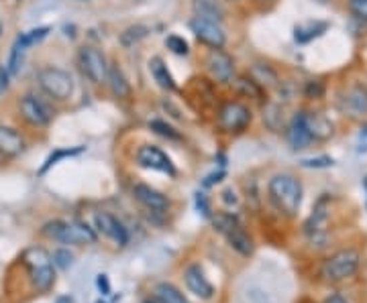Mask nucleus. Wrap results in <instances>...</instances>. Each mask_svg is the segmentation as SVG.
<instances>
[{
	"instance_id": "41",
	"label": "nucleus",
	"mask_w": 367,
	"mask_h": 303,
	"mask_svg": "<svg viewBox=\"0 0 367 303\" xmlns=\"http://www.w3.org/2000/svg\"><path fill=\"white\" fill-rule=\"evenodd\" d=\"M322 303H347V300L343 295H330V297H326Z\"/></svg>"
},
{
	"instance_id": "48",
	"label": "nucleus",
	"mask_w": 367,
	"mask_h": 303,
	"mask_svg": "<svg viewBox=\"0 0 367 303\" xmlns=\"http://www.w3.org/2000/svg\"><path fill=\"white\" fill-rule=\"evenodd\" d=\"M0 155H2V153H0Z\"/></svg>"
},
{
	"instance_id": "33",
	"label": "nucleus",
	"mask_w": 367,
	"mask_h": 303,
	"mask_svg": "<svg viewBox=\"0 0 367 303\" xmlns=\"http://www.w3.org/2000/svg\"><path fill=\"white\" fill-rule=\"evenodd\" d=\"M51 260H53V264L59 267V269H70L72 262H74V255H72L68 249H57V251L51 255Z\"/></svg>"
},
{
	"instance_id": "34",
	"label": "nucleus",
	"mask_w": 367,
	"mask_h": 303,
	"mask_svg": "<svg viewBox=\"0 0 367 303\" xmlns=\"http://www.w3.org/2000/svg\"><path fill=\"white\" fill-rule=\"evenodd\" d=\"M304 96L308 98V100H319L324 96V84L319 82V80H310V82H306L304 84Z\"/></svg>"
},
{
	"instance_id": "39",
	"label": "nucleus",
	"mask_w": 367,
	"mask_h": 303,
	"mask_svg": "<svg viewBox=\"0 0 367 303\" xmlns=\"http://www.w3.org/2000/svg\"><path fill=\"white\" fill-rule=\"evenodd\" d=\"M357 153H367V125L359 132V138H357Z\"/></svg>"
},
{
	"instance_id": "43",
	"label": "nucleus",
	"mask_w": 367,
	"mask_h": 303,
	"mask_svg": "<svg viewBox=\"0 0 367 303\" xmlns=\"http://www.w3.org/2000/svg\"><path fill=\"white\" fill-rule=\"evenodd\" d=\"M55 303H74V300H72L70 295H61V297H57V302Z\"/></svg>"
},
{
	"instance_id": "4",
	"label": "nucleus",
	"mask_w": 367,
	"mask_h": 303,
	"mask_svg": "<svg viewBox=\"0 0 367 303\" xmlns=\"http://www.w3.org/2000/svg\"><path fill=\"white\" fill-rule=\"evenodd\" d=\"M23 262L27 267L31 285L37 291H47L53 281H55V271H53V260L51 255L41 247H31L23 253Z\"/></svg>"
},
{
	"instance_id": "40",
	"label": "nucleus",
	"mask_w": 367,
	"mask_h": 303,
	"mask_svg": "<svg viewBox=\"0 0 367 303\" xmlns=\"http://www.w3.org/2000/svg\"><path fill=\"white\" fill-rule=\"evenodd\" d=\"M225 177V171H217V174H212V175H208L204 181H202V185L204 187H210V185H215V183H219L221 179Z\"/></svg>"
},
{
	"instance_id": "36",
	"label": "nucleus",
	"mask_w": 367,
	"mask_h": 303,
	"mask_svg": "<svg viewBox=\"0 0 367 303\" xmlns=\"http://www.w3.org/2000/svg\"><path fill=\"white\" fill-rule=\"evenodd\" d=\"M333 159L330 157H317V159H304L302 167H315V169H322V167H333Z\"/></svg>"
},
{
	"instance_id": "23",
	"label": "nucleus",
	"mask_w": 367,
	"mask_h": 303,
	"mask_svg": "<svg viewBox=\"0 0 367 303\" xmlns=\"http://www.w3.org/2000/svg\"><path fill=\"white\" fill-rule=\"evenodd\" d=\"M149 70H151V76L153 80L157 82V86L163 87V90H176V82H174V76L170 74L168 65L163 63L161 57H151L149 61Z\"/></svg>"
},
{
	"instance_id": "18",
	"label": "nucleus",
	"mask_w": 367,
	"mask_h": 303,
	"mask_svg": "<svg viewBox=\"0 0 367 303\" xmlns=\"http://www.w3.org/2000/svg\"><path fill=\"white\" fill-rule=\"evenodd\" d=\"M343 110L351 118H364L367 114V90L364 86H353L347 90L343 98Z\"/></svg>"
},
{
	"instance_id": "25",
	"label": "nucleus",
	"mask_w": 367,
	"mask_h": 303,
	"mask_svg": "<svg viewBox=\"0 0 367 303\" xmlns=\"http://www.w3.org/2000/svg\"><path fill=\"white\" fill-rule=\"evenodd\" d=\"M155 297L159 303H190L184 297V293H180L172 283H157Z\"/></svg>"
},
{
	"instance_id": "27",
	"label": "nucleus",
	"mask_w": 367,
	"mask_h": 303,
	"mask_svg": "<svg viewBox=\"0 0 367 303\" xmlns=\"http://www.w3.org/2000/svg\"><path fill=\"white\" fill-rule=\"evenodd\" d=\"M47 33H49V27H39V29H33V31H29V33H23V35H19V37H17V43L21 45V47H25V49H29V47L37 45L39 41H43V39L47 37Z\"/></svg>"
},
{
	"instance_id": "10",
	"label": "nucleus",
	"mask_w": 367,
	"mask_h": 303,
	"mask_svg": "<svg viewBox=\"0 0 367 303\" xmlns=\"http://www.w3.org/2000/svg\"><path fill=\"white\" fill-rule=\"evenodd\" d=\"M190 31L194 33V37L204 43L210 49H223L227 43V35L221 27V23H215V21H204V19H198L194 17L190 21Z\"/></svg>"
},
{
	"instance_id": "7",
	"label": "nucleus",
	"mask_w": 367,
	"mask_h": 303,
	"mask_svg": "<svg viewBox=\"0 0 367 303\" xmlns=\"http://www.w3.org/2000/svg\"><path fill=\"white\" fill-rule=\"evenodd\" d=\"M217 123H219V129L223 130V132H229V134L243 132V130L251 125V110L243 102L229 100V102H225L221 106Z\"/></svg>"
},
{
	"instance_id": "14",
	"label": "nucleus",
	"mask_w": 367,
	"mask_h": 303,
	"mask_svg": "<svg viewBox=\"0 0 367 303\" xmlns=\"http://www.w3.org/2000/svg\"><path fill=\"white\" fill-rule=\"evenodd\" d=\"M94 226H96L94 230H98L100 234H104L106 238H110L119 247H125L129 242V232L123 226V222L108 212H98L94 216Z\"/></svg>"
},
{
	"instance_id": "24",
	"label": "nucleus",
	"mask_w": 367,
	"mask_h": 303,
	"mask_svg": "<svg viewBox=\"0 0 367 303\" xmlns=\"http://www.w3.org/2000/svg\"><path fill=\"white\" fill-rule=\"evenodd\" d=\"M106 84L110 87V92L117 96V98H129L131 96V86L125 78V74L117 67V65H110L108 67V78H106Z\"/></svg>"
},
{
	"instance_id": "21",
	"label": "nucleus",
	"mask_w": 367,
	"mask_h": 303,
	"mask_svg": "<svg viewBox=\"0 0 367 303\" xmlns=\"http://www.w3.org/2000/svg\"><path fill=\"white\" fill-rule=\"evenodd\" d=\"M326 29H328V23H324V21H306V23H300L294 29V41L296 43H310V41L322 37L326 33Z\"/></svg>"
},
{
	"instance_id": "47",
	"label": "nucleus",
	"mask_w": 367,
	"mask_h": 303,
	"mask_svg": "<svg viewBox=\"0 0 367 303\" xmlns=\"http://www.w3.org/2000/svg\"><path fill=\"white\" fill-rule=\"evenodd\" d=\"M98 303H102V302H98Z\"/></svg>"
},
{
	"instance_id": "22",
	"label": "nucleus",
	"mask_w": 367,
	"mask_h": 303,
	"mask_svg": "<svg viewBox=\"0 0 367 303\" xmlns=\"http://www.w3.org/2000/svg\"><path fill=\"white\" fill-rule=\"evenodd\" d=\"M306 125L313 134V140H328L335 134L333 123L319 112H306Z\"/></svg>"
},
{
	"instance_id": "35",
	"label": "nucleus",
	"mask_w": 367,
	"mask_h": 303,
	"mask_svg": "<svg viewBox=\"0 0 367 303\" xmlns=\"http://www.w3.org/2000/svg\"><path fill=\"white\" fill-rule=\"evenodd\" d=\"M349 10L353 17L367 23V0H349Z\"/></svg>"
},
{
	"instance_id": "15",
	"label": "nucleus",
	"mask_w": 367,
	"mask_h": 303,
	"mask_svg": "<svg viewBox=\"0 0 367 303\" xmlns=\"http://www.w3.org/2000/svg\"><path fill=\"white\" fill-rule=\"evenodd\" d=\"M286 140H288L292 151H302L313 143V134H310L308 125H306V112L294 114V118L290 121L288 130H286Z\"/></svg>"
},
{
	"instance_id": "46",
	"label": "nucleus",
	"mask_w": 367,
	"mask_h": 303,
	"mask_svg": "<svg viewBox=\"0 0 367 303\" xmlns=\"http://www.w3.org/2000/svg\"><path fill=\"white\" fill-rule=\"evenodd\" d=\"M230 2H235V0H230Z\"/></svg>"
},
{
	"instance_id": "8",
	"label": "nucleus",
	"mask_w": 367,
	"mask_h": 303,
	"mask_svg": "<svg viewBox=\"0 0 367 303\" xmlns=\"http://www.w3.org/2000/svg\"><path fill=\"white\" fill-rule=\"evenodd\" d=\"M78 63L82 74L90 80L92 84H106L108 78V61L104 57V53L96 47H82L80 55H78Z\"/></svg>"
},
{
	"instance_id": "3",
	"label": "nucleus",
	"mask_w": 367,
	"mask_h": 303,
	"mask_svg": "<svg viewBox=\"0 0 367 303\" xmlns=\"http://www.w3.org/2000/svg\"><path fill=\"white\" fill-rule=\"evenodd\" d=\"M359 264H361L359 251L345 249V251L330 255L326 260H322L319 275L326 283H341V281H347L349 277H353L359 271Z\"/></svg>"
},
{
	"instance_id": "11",
	"label": "nucleus",
	"mask_w": 367,
	"mask_h": 303,
	"mask_svg": "<svg viewBox=\"0 0 367 303\" xmlns=\"http://www.w3.org/2000/svg\"><path fill=\"white\" fill-rule=\"evenodd\" d=\"M137 163L145 169H153V171H161V174L176 175V167L172 163V159L155 145H143L139 147L137 155H135Z\"/></svg>"
},
{
	"instance_id": "26",
	"label": "nucleus",
	"mask_w": 367,
	"mask_h": 303,
	"mask_svg": "<svg viewBox=\"0 0 367 303\" xmlns=\"http://www.w3.org/2000/svg\"><path fill=\"white\" fill-rule=\"evenodd\" d=\"M147 35H149V29H147V27L133 25V27H129V29H125V31L121 33V43H123V47H133V45L139 43V41H143Z\"/></svg>"
},
{
	"instance_id": "1",
	"label": "nucleus",
	"mask_w": 367,
	"mask_h": 303,
	"mask_svg": "<svg viewBox=\"0 0 367 303\" xmlns=\"http://www.w3.org/2000/svg\"><path fill=\"white\" fill-rule=\"evenodd\" d=\"M270 200L286 216H296L302 204V183L290 174H277L268 183Z\"/></svg>"
},
{
	"instance_id": "44",
	"label": "nucleus",
	"mask_w": 367,
	"mask_h": 303,
	"mask_svg": "<svg viewBox=\"0 0 367 303\" xmlns=\"http://www.w3.org/2000/svg\"><path fill=\"white\" fill-rule=\"evenodd\" d=\"M259 2H270V0H259Z\"/></svg>"
},
{
	"instance_id": "16",
	"label": "nucleus",
	"mask_w": 367,
	"mask_h": 303,
	"mask_svg": "<svg viewBox=\"0 0 367 303\" xmlns=\"http://www.w3.org/2000/svg\"><path fill=\"white\" fill-rule=\"evenodd\" d=\"M133 196H135V200H137L141 206H145L151 212H166L170 208V200L161 191H157L155 187H151V185L135 183L133 185Z\"/></svg>"
},
{
	"instance_id": "12",
	"label": "nucleus",
	"mask_w": 367,
	"mask_h": 303,
	"mask_svg": "<svg viewBox=\"0 0 367 303\" xmlns=\"http://www.w3.org/2000/svg\"><path fill=\"white\" fill-rule=\"evenodd\" d=\"M19 110H21V116L31 125V127H46L51 123V110L43 100H39L37 96H23L21 102H19Z\"/></svg>"
},
{
	"instance_id": "38",
	"label": "nucleus",
	"mask_w": 367,
	"mask_h": 303,
	"mask_svg": "<svg viewBox=\"0 0 367 303\" xmlns=\"http://www.w3.org/2000/svg\"><path fill=\"white\" fill-rule=\"evenodd\" d=\"M96 285H98V289L102 291V295H108V293H110V283H108L106 275H98V277H96Z\"/></svg>"
},
{
	"instance_id": "20",
	"label": "nucleus",
	"mask_w": 367,
	"mask_h": 303,
	"mask_svg": "<svg viewBox=\"0 0 367 303\" xmlns=\"http://www.w3.org/2000/svg\"><path fill=\"white\" fill-rule=\"evenodd\" d=\"M25 151V140L19 134V130L10 127H0V153L8 157H17Z\"/></svg>"
},
{
	"instance_id": "30",
	"label": "nucleus",
	"mask_w": 367,
	"mask_h": 303,
	"mask_svg": "<svg viewBox=\"0 0 367 303\" xmlns=\"http://www.w3.org/2000/svg\"><path fill=\"white\" fill-rule=\"evenodd\" d=\"M149 129L153 130V132H157V134L163 136V138H170V140H182V134L174 129L172 125L163 123V121H151V123H149Z\"/></svg>"
},
{
	"instance_id": "2",
	"label": "nucleus",
	"mask_w": 367,
	"mask_h": 303,
	"mask_svg": "<svg viewBox=\"0 0 367 303\" xmlns=\"http://www.w3.org/2000/svg\"><path fill=\"white\" fill-rule=\"evenodd\" d=\"M43 234L51 240H57L61 244H74V247H84L94 244L98 240L96 230L88 226L86 222H66V220H53L43 226Z\"/></svg>"
},
{
	"instance_id": "45",
	"label": "nucleus",
	"mask_w": 367,
	"mask_h": 303,
	"mask_svg": "<svg viewBox=\"0 0 367 303\" xmlns=\"http://www.w3.org/2000/svg\"><path fill=\"white\" fill-rule=\"evenodd\" d=\"M366 189H367V177H366Z\"/></svg>"
},
{
	"instance_id": "31",
	"label": "nucleus",
	"mask_w": 367,
	"mask_h": 303,
	"mask_svg": "<svg viewBox=\"0 0 367 303\" xmlns=\"http://www.w3.org/2000/svg\"><path fill=\"white\" fill-rule=\"evenodd\" d=\"M264 121H266V125H268L272 130L279 129L281 123H284V112H281V108L275 106V104L268 106L266 112H264Z\"/></svg>"
},
{
	"instance_id": "19",
	"label": "nucleus",
	"mask_w": 367,
	"mask_h": 303,
	"mask_svg": "<svg viewBox=\"0 0 367 303\" xmlns=\"http://www.w3.org/2000/svg\"><path fill=\"white\" fill-rule=\"evenodd\" d=\"M192 10L194 17L204 21H215V23L225 21V8L217 0H192Z\"/></svg>"
},
{
	"instance_id": "37",
	"label": "nucleus",
	"mask_w": 367,
	"mask_h": 303,
	"mask_svg": "<svg viewBox=\"0 0 367 303\" xmlns=\"http://www.w3.org/2000/svg\"><path fill=\"white\" fill-rule=\"evenodd\" d=\"M196 206H198V210H200L204 216H210V208H208V202H206V196H204V194H196Z\"/></svg>"
},
{
	"instance_id": "28",
	"label": "nucleus",
	"mask_w": 367,
	"mask_h": 303,
	"mask_svg": "<svg viewBox=\"0 0 367 303\" xmlns=\"http://www.w3.org/2000/svg\"><path fill=\"white\" fill-rule=\"evenodd\" d=\"M84 149L82 147H76V149H57V151H53L49 157H47V161H46V165L41 167V171L39 174L43 175L49 169V167H53L57 161H61V159H68V157H76V155H80Z\"/></svg>"
},
{
	"instance_id": "13",
	"label": "nucleus",
	"mask_w": 367,
	"mask_h": 303,
	"mask_svg": "<svg viewBox=\"0 0 367 303\" xmlns=\"http://www.w3.org/2000/svg\"><path fill=\"white\" fill-rule=\"evenodd\" d=\"M184 283L186 287L190 289V293H194L196 297L204 300V302H210L215 297V287L212 283L206 279L204 271L200 269V264L192 262L184 269Z\"/></svg>"
},
{
	"instance_id": "9",
	"label": "nucleus",
	"mask_w": 367,
	"mask_h": 303,
	"mask_svg": "<svg viewBox=\"0 0 367 303\" xmlns=\"http://www.w3.org/2000/svg\"><path fill=\"white\" fill-rule=\"evenodd\" d=\"M204 65H206L210 78L219 84H230L235 80V61L223 49H210L206 53Z\"/></svg>"
},
{
	"instance_id": "32",
	"label": "nucleus",
	"mask_w": 367,
	"mask_h": 303,
	"mask_svg": "<svg viewBox=\"0 0 367 303\" xmlns=\"http://www.w3.org/2000/svg\"><path fill=\"white\" fill-rule=\"evenodd\" d=\"M166 47L172 51V53H176V55H188L190 53V45L188 41L180 37V35H168L166 37Z\"/></svg>"
},
{
	"instance_id": "17",
	"label": "nucleus",
	"mask_w": 367,
	"mask_h": 303,
	"mask_svg": "<svg viewBox=\"0 0 367 303\" xmlns=\"http://www.w3.org/2000/svg\"><path fill=\"white\" fill-rule=\"evenodd\" d=\"M326 218H328V198H322L304 224V232L313 242H322L326 238V232H324Z\"/></svg>"
},
{
	"instance_id": "29",
	"label": "nucleus",
	"mask_w": 367,
	"mask_h": 303,
	"mask_svg": "<svg viewBox=\"0 0 367 303\" xmlns=\"http://www.w3.org/2000/svg\"><path fill=\"white\" fill-rule=\"evenodd\" d=\"M25 47H21V45L14 41L12 45V51H10V57H8V67H6V74L8 76H17L19 74V70H21V63H23V55H25Z\"/></svg>"
},
{
	"instance_id": "42",
	"label": "nucleus",
	"mask_w": 367,
	"mask_h": 303,
	"mask_svg": "<svg viewBox=\"0 0 367 303\" xmlns=\"http://www.w3.org/2000/svg\"><path fill=\"white\" fill-rule=\"evenodd\" d=\"M6 84H8V74H6V72H0V92L6 87Z\"/></svg>"
},
{
	"instance_id": "5",
	"label": "nucleus",
	"mask_w": 367,
	"mask_h": 303,
	"mask_svg": "<svg viewBox=\"0 0 367 303\" xmlns=\"http://www.w3.org/2000/svg\"><path fill=\"white\" fill-rule=\"evenodd\" d=\"M212 224L241 257L253 255V238L249 236V232L245 230V226L235 214L221 212V214L212 216Z\"/></svg>"
},
{
	"instance_id": "6",
	"label": "nucleus",
	"mask_w": 367,
	"mask_h": 303,
	"mask_svg": "<svg viewBox=\"0 0 367 303\" xmlns=\"http://www.w3.org/2000/svg\"><path fill=\"white\" fill-rule=\"evenodd\" d=\"M39 86L53 100H68L74 94V80L68 72L59 67H43L37 74Z\"/></svg>"
}]
</instances>
